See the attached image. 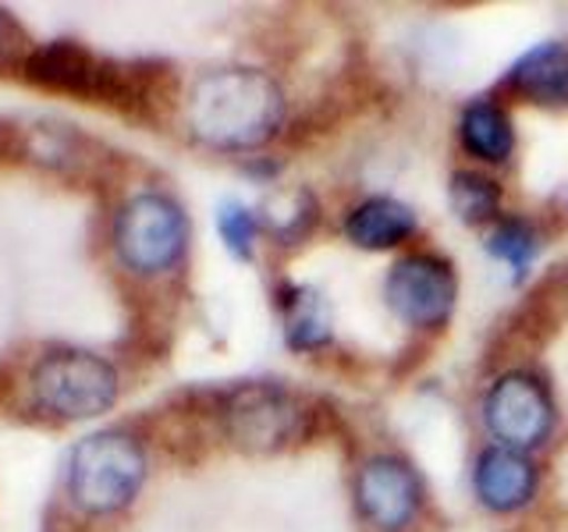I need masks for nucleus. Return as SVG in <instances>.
Here are the masks:
<instances>
[{"label": "nucleus", "mask_w": 568, "mask_h": 532, "mask_svg": "<svg viewBox=\"0 0 568 532\" xmlns=\"http://www.w3.org/2000/svg\"><path fill=\"white\" fill-rule=\"evenodd\" d=\"M508 85L519 96L544 106H568V47L537 43L508 71Z\"/></svg>", "instance_id": "9b49d317"}, {"label": "nucleus", "mask_w": 568, "mask_h": 532, "mask_svg": "<svg viewBox=\"0 0 568 532\" xmlns=\"http://www.w3.org/2000/svg\"><path fill=\"white\" fill-rule=\"evenodd\" d=\"M302 426L298 405L277 387L245 383L224 401V430L242 451H277Z\"/></svg>", "instance_id": "0eeeda50"}, {"label": "nucleus", "mask_w": 568, "mask_h": 532, "mask_svg": "<svg viewBox=\"0 0 568 532\" xmlns=\"http://www.w3.org/2000/svg\"><path fill=\"white\" fill-rule=\"evenodd\" d=\"M331 327L334 319L324 295L316 288L292 284L288 295H284V337H288V345L298 351H313L331 341Z\"/></svg>", "instance_id": "4468645a"}, {"label": "nucleus", "mask_w": 568, "mask_h": 532, "mask_svg": "<svg viewBox=\"0 0 568 532\" xmlns=\"http://www.w3.org/2000/svg\"><path fill=\"white\" fill-rule=\"evenodd\" d=\"M22 75L32 85L53 89V93L111 103L114 82H118V64L100 61L97 53H89L85 47L71 43V40H58V43L36 47L22 64Z\"/></svg>", "instance_id": "6e6552de"}, {"label": "nucleus", "mask_w": 568, "mask_h": 532, "mask_svg": "<svg viewBox=\"0 0 568 532\" xmlns=\"http://www.w3.org/2000/svg\"><path fill=\"white\" fill-rule=\"evenodd\" d=\"M14 132L8 129V124H0V156H4V153H11L14 150Z\"/></svg>", "instance_id": "aec40b11"}, {"label": "nucleus", "mask_w": 568, "mask_h": 532, "mask_svg": "<svg viewBox=\"0 0 568 532\" xmlns=\"http://www.w3.org/2000/svg\"><path fill=\"white\" fill-rule=\"evenodd\" d=\"M217 231H221V238H224L231 256H239V259L253 256L256 231H260V221L253 217V209H245L242 203H224L217 213Z\"/></svg>", "instance_id": "f3484780"}, {"label": "nucleus", "mask_w": 568, "mask_h": 532, "mask_svg": "<svg viewBox=\"0 0 568 532\" xmlns=\"http://www.w3.org/2000/svg\"><path fill=\"white\" fill-rule=\"evenodd\" d=\"M384 298L402 324L440 327L455 309L458 280L448 259H440L434 253H413L390 266Z\"/></svg>", "instance_id": "39448f33"}, {"label": "nucleus", "mask_w": 568, "mask_h": 532, "mask_svg": "<svg viewBox=\"0 0 568 532\" xmlns=\"http://www.w3.org/2000/svg\"><path fill=\"white\" fill-rule=\"evenodd\" d=\"M146 479V454L129 433L85 437L68 461V493L89 514H114L135 501Z\"/></svg>", "instance_id": "f03ea898"}, {"label": "nucleus", "mask_w": 568, "mask_h": 532, "mask_svg": "<svg viewBox=\"0 0 568 532\" xmlns=\"http://www.w3.org/2000/svg\"><path fill=\"white\" fill-rule=\"evenodd\" d=\"M29 53H32V47H29V35L22 32V25H18L8 11H0V64L22 68Z\"/></svg>", "instance_id": "6ab92c4d"}, {"label": "nucleus", "mask_w": 568, "mask_h": 532, "mask_svg": "<svg viewBox=\"0 0 568 532\" xmlns=\"http://www.w3.org/2000/svg\"><path fill=\"white\" fill-rule=\"evenodd\" d=\"M32 395L50 416L89 419L114 405L118 372L93 351H50L32 369Z\"/></svg>", "instance_id": "7ed1b4c3"}, {"label": "nucleus", "mask_w": 568, "mask_h": 532, "mask_svg": "<svg viewBox=\"0 0 568 532\" xmlns=\"http://www.w3.org/2000/svg\"><path fill=\"white\" fill-rule=\"evenodd\" d=\"M355 504H359V514L373 529L398 532L419 514V475L395 454L369 458L355 475Z\"/></svg>", "instance_id": "1a4fd4ad"}, {"label": "nucleus", "mask_w": 568, "mask_h": 532, "mask_svg": "<svg viewBox=\"0 0 568 532\" xmlns=\"http://www.w3.org/2000/svg\"><path fill=\"white\" fill-rule=\"evenodd\" d=\"M487 253L494 259H501L515 277H523L540 253V231L526 217H505L494 224L487 238Z\"/></svg>", "instance_id": "2eb2a0df"}, {"label": "nucleus", "mask_w": 568, "mask_h": 532, "mask_svg": "<svg viewBox=\"0 0 568 532\" xmlns=\"http://www.w3.org/2000/svg\"><path fill=\"white\" fill-rule=\"evenodd\" d=\"M473 490L479 504L490 511H519L537 493V466L511 448H487L476 458L473 469Z\"/></svg>", "instance_id": "9d476101"}, {"label": "nucleus", "mask_w": 568, "mask_h": 532, "mask_svg": "<svg viewBox=\"0 0 568 532\" xmlns=\"http://www.w3.org/2000/svg\"><path fill=\"white\" fill-rule=\"evenodd\" d=\"M458 135H462V146L476 160H487V164H501L515 150L511 117L505 114V106H497L494 100L469 103L466 111H462Z\"/></svg>", "instance_id": "ddd939ff"}, {"label": "nucleus", "mask_w": 568, "mask_h": 532, "mask_svg": "<svg viewBox=\"0 0 568 532\" xmlns=\"http://www.w3.org/2000/svg\"><path fill=\"white\" fill-rule=\"evenodd\" d=\"M452 206L458 213V221L487 224L497 217V209H501V188L476 171H458L452 177Z\"/></svg>", "instance_id": "dca6fc26"}, {"label": "nucleus", "mask_w": 568, "mask_h": 532, "mask_svg": "<svg viewBox=\"0 0 568 532\" xmlns=\"http://www.w3.org/2000/svg\"><path fill=\"white\" fill-rule=\"evenodd\" d=\"M484 419L490 433L501 440V448L529 451L547 440L550 426H555V405H550L547 387L537 377L505 372L484 401Z\"/></svg>", "instance_id": "423d86ee"}, {"label": "nucleus", "mask_w": 568, "mask_h": 532, "mask_svg": "<svg viewBox=\"0 0 568 532\" xmlns=\"http://www.w3.org/2000/svg\"><path fill=\"white\" fill-rule=\"evenodd\" d=\"M189 221L182 206L160 192H142L129 200L114 224V248L135 274H164L185 256Z\"/></svg>", "instance_id": "20e7f679"}, {"label": "nucleus", "mask_w": 568, "mask_h": 532, "mask_svg": "<svg viewBox=\"0 0 568 532\" xmlns=\"http://www.w3.org/2000/svg\"><path fill=\"white\" fill-rule=\"evenodd\" d=\"M416 231V213L405 203L390 200V195H373V200L359 203L348 217H345V235L352 245L369 248H395L405 238H413Z\"/></svg>", "instance_id": "f8f14e48"}, {"label": "nucleus", "mask_w": 568, "mask_h": 532, "mask_svg": "<svg viewBox=\"0 0 568 532\" xmlns=\"http://www.w3.org/2000/svg\"><path fill=\"white\" fill-rule=\"evenodd\" d=\"M192 135L213 150H256L284 121L281 85L256 68H217L195 79L185 106Z\"/></svg>", "instance_id": "f257e3e1"}, {"label": "nucleus", "mask_w": 568, "mask_h": 532, "mask_svg": "<svg viewBox=\"0 0 568 532\" xmlns=\"http://www.w3.org/2000/svg\"><path fill=\"white\" fill-rule=\"evenodd\" d=\"M284 209L281 213H271V227L281 242H295L302 238L306 231L313 227L316 221V203L310 192H284Z\"/></svg>", "instance_id": "a211bd4d"}]
</instances>
